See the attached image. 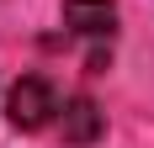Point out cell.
<instances>
[{
    "label": "cell",
    "mask_w": 154,
    "mask_h": 148,
    "mask_svg": "<svg viewBox=\"0 0 154 148\" xmlns=\"http://www.w3.org/2000/svg\"><path fill=\"white\" fill-rule=\"evenodd\" d=\"M64 32L85 43V64L101 74L112 64V37H117V5L112 0H64Z\"/></svg>",
    "instance_id": "obj_1"
},
{
    "label": "cell",
    "mask_w": 154,
    "mask_h": 148,
    "mask_svg": "<svg viewBox=\"0 0 154 148\" xmlns=\"http://www.w3.org/2000/svg\"><path fill=\"white\" fill-rule=\"evenodd\" d=\"M59 111H64V95L48 74H21L5 95V117H11L16 132H43L59 122Z\"/></svg>",
    "instance_id": "obj_2"
},
{
    "label": "cell",
    "mask_w": 154,
    "mask_h": 148,
    "mask_svg": "<svg viewBox=\"0 0 154 148\" xmlns=\"http://www.w3.org/2000/svg\"><path fill=\"white\" fill-rule=\"evenodd\" d=\"M101 132H106V122H101L96 101L91 95H69L64 111H59V138L69 148H91V143H101Z\"/></svg>",
    "instance_id": "obj_3"
}]
</instances>
